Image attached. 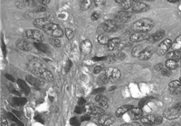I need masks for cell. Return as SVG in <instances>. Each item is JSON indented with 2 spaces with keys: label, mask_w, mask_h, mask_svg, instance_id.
I'll return each mask as SVG.
<instances>
[{
  "label": "cell",
  "mask_w": 181,
  "mask_h": 126,
  "mask_svg": "<svg viewBox=\"0 0 181 126\" xmlns=\"http://www.w3.org/2000/svg\"><path fill=\"white\" fill-rule=\"evenodd\" d=\"M108 81H109V78L106 77V75L100 76L99 78H98V80H97V82H98L99 85H104V84L108 83Z\"/></svg>",
  "instance_id": "obj_36"
},
{
  "label": "cell",
  "mask_w": 181,
  "mask_h": 126,
  "mask_svg": "<svg viewBox=\"0 0 181 126\" xmlns=\"http://www.w3.org/2000/svg\"><path fill=\"white\" fill-rule=\"evenodd\" d=\"M153 52L154 50L152 49V47H147L145 48L144 50H142V52L140 53L139 59L141 60H150L152 55H153Z\"/></svg>",
  "instance_id": "obj_18"
},
{
  "label": "cell",
  "mask_w": 181,
  "mask_h": 126,
  "mask_svg": "<svg viewBox=\"0 0 181 126\" xmlns=\"http://www.w3.org/2000/svg\"><path fill=\"white\" fill-rule=\"evenodd\" d=\"M104 90V87H101V88H98L96 89L95 91H93V93H97V92H103Z\"/></svg>",
  "instance_id": "obj_56"
},
{
  "label": "cell",
  "mask_w": 181,
  "mask_h": 126,
  "mask_svg": "<svg viewBox=\"0 0 181 126\" xmlns=\"http://www.w3.org/2000/svg\"><path fill=\"white\" fill-rule=\"evenodd\" d=\"M175 105H176V106H177V107H178V108H179V109L181 111V102L178 103V104H175Z\"/></svg>",
  "instance_id": "obj_59"
},
{
  "label": "cell",
  "mask_w": 181,
  "mask_h": 126,
  "mask_svg": "<svg viewBox=\"0 0 181 126\" xmlns=\"http://www.w3.org/2000/svg\"><path fill=\"white\" fill-rule=\"evenodd\" d=\"M52 18L50 16H46V17H41V18H37L34 21V25H35L38 28H44L45 26L50 23H52Z\"/></svg>",
  "instance_id": "obj_17"
},
{
  "label": "cell",
  "mask_w": 181,
  "mask_h": 126,
  "mask_svg": "<svg viewBox=\"0 0 181 126\" xmlns=\"http://www.w3.org/2000/svg\"><path fill=\"white\" fill-rule=\"evenodd\" d=\"M40 3H42V4H45V5H46V4L50 3V0H41V1H40Z\"/></svg>",
  "instance_id": "obj_57"
},
{
  "label": "cell",
  "mask_w": 181,
  "mask_h": 126,
  "mask_svg": "<svg viewBox=\"0 0 181 126\" xmlns=\"http://www.w3.org/2000/svg\"><path fill=\"white\" fill-rule=\"evenodd\" d=\"M17 82H18L20 87L22 88V90H24V92H25L26 94H28L29 91H30V89H29V87L27 86V84H26V82H24V81H22V80H20V79H19Z\"/></svg>",
  "instance_id": "obj_34"
},
{
  "label": "cell",
  "mask_w": 181,
  "mask_h": 126,
  "mask_svg": "<svg viewBox=\"0 0 181 126\" xmlns=\"http://www.w3.org/2000/svg\"><path fill=\"white\" fill-rule=\"evenodd\" d=\"M131 9L133 13H144L150 9V6L147 4L140 1H133Z\"/></svg>",
  "instance_id": "obj_11"
},
{
  "label": "cell",
  "mask_w": 181,
  "mask_h": 126,
  "mask_svg": "<svg viewBox=\"0 0 181 126\" xmlns=\"http://www.w3.org/2000/svg\"><path fill=\"white\" fill-rule=\"evenodd\" d=\"M130 44H131V43H130L129 41L124 40L123 42H120V44H119V46H118V49H119V50H122V49H124V48H126V47H129Z\"/></svg>",
  "instance_id": "obj_35"
},
{
  "label": "cell",
  "mask_w": 181,
  "mask_h": 126,
  "mask_svg": "<svg viewBox=\"0 0 181 126\" xmlns=\"http://www.w3.org/2000/svg\"><path fill=\"white\" fill-rule=\"evenodd\" d=\"M95 100L98 103V104H99L100 107H102V108H103V109L108 107V100H107V98H106L105 97H103V96L98 95L97 97L95 98Z\"/></svg>",
  "instance_id": "obj_27"
},
{
  "label": "cell",
  "mask_w": 181,
  "mask_h": 126,
  "mask_svg": "<svg viewBox=\"0 0 181 126\" xmlns=\"http://www.w3.org/2000/svg\"><path fill=\"white\" fill-rule=\"evenodd\" d=\"M34 11L35 12H45L46 11V8L44 7V6H36L34 8Z\"/></svg>",
  "instance_id": "obj_47"
},
{
  "label": "cell",
  "mask_w": 181,
  "mask_h": 126,
  "mask_svg": "<svg viewBox=\"0 0 181 126\" xmlns=\"http://www.w3.org/2000/svg\"><path fill=\"white\" fill-rule=\"evenodd\" d=\"M100 16H101V14H100L99 12H94V13L92 14L91 18H92V21H97V20L100 18Z\"/></svg>",
  "instance_id": "obj_40"
},
{
  "label": "cell",
  "mask_w": 181,
  "mask_h": 126,
  "mask_svg": "<svg viewBox=\"0 0 181 126\" xmlns=\"http://www.w3.org/2000/svg\"><path fill=\"white\" fill-rule=\"evenodd\" d=\"M92 60H93L94 61H102V60H107V57H94Z\"/></svg>",
  "instance_id": "obj_48"
},
{
  "label": "cell",
  "mask_w": 181,
  "mask_h": 126,
  "mask_svg": "<svg viewBox=\"0 0 181 126\" xmlns=\"http://www.w3.org/2000/svg\"><path fill=\"white\" fill-rule=\"evenodd\" d=\"M61 41L58 39V38H54V39H52V45L54 46V47H57V48H60L61 47Z\"/></svg>",
  "instance_id": "obj_41"
},
{
  "label": "cell",
  "mask_w": 181,
  "mask_h": 126,
  "mask_svg": "<svg viewBox=\"0 0 181 126\" xmlns=\"http://www.w3.org/2000/svg\"><path fill=\"white\" fill-rule=\"evenodd\" d=\"M80 49L82 54L84 55H88L91 53L92 49V43L91 41L89 40H84L83 42H81V45H80Z\"/></svg>",
  "instance_id": "obj_16"
},
{
  "label": "cell",
  "mask_w": 181,
  "mask_h": 126,
  "mask_svg": "<svg viewBox=\"0 0 181 126\" xmlns=\"http://www.w3.org/2000/svg\"><path fill=\"white\" fill-rule=\"evenodd\" d=\"M171 126H180L179 125V124H178V123H176V124H172Z\"/></svg>",
  "instance_id": "obj_62"
},
{
  "label": "cell",
  "mask_w": 181,
  "mask_h": 126,
  "mask_svg": "<svg viewBox=\"0 0 181 126\" xmlns=\"http://www.w3.org/2000/svg\"><path fill=\"white\" fill-rule=\"evenodd\" d=\"M141 123L146 126L158 125L162 123L163 118L158 114H148L140 119Z\"/></svg>",
  "instance_id": "obj_3"
},
{
  "label": "cell",
  "mask_w": 181,
  "mask_h": 126,
  "mask_svg": "<svg viewBox=\"0 0 181 126\" xmlns=\"http://www.w3.org/2000/svg\"><path fill=\"white\" fill-rule=\"evenodd\" d=\"M65 35L67 37L68 40H73L74 38V31L70 28H66L65 29Z\"/></svg>",
  "instance_id": "obj_37"
},
{
  "label": "cell",
  "mask_w": 181,
  "mask_h": 126,
  "mask_svg": "<svg viewBox=\"0 0 181 126\" xmlns=\"http://www.w3.org/2000/svg\"><path fill=\"white\" fill-rule=\"evenodd\" d=\"M25 2L24 1H19V2H16V5L17 6V7H19V8H23L24 6H25V4H24Z\"/></svg>",
  "instance_id": "obj_51"
},
{
  "label": "cell",
  "mask_w": 181,
  "mask_h": 126,
  "mask_svg": "<svg viewBox=\"0 0 181 126\" xmlns=\"http://www.w3.org/2000/svg\"><path fill=\"white\" fill-rule=\"evenodd\" d=\"M181 111L176 106H172L170 108H168V110H166L164 112V117L167 118L168 120H174V119H177L178 117H179L180 115Z\"/></svg>",
  "instance_id": "obj_8"
},
{
  "label": "cell",
  "mask_w": 181,
  "mask_h": 126,
  "mask_svg": "<svg viewBox=\"0 0 181 126\" xmlns=\"http://www.w3.org/2000/svg\"><path fill=\"white\" fill-rule=\"evenodd\" d=\"M34 75L38 76L40 78L44 79V80H46V81H49V82H52L53 81V75L52 74V72H50L48 70L45 69L44 66L43 67H39V68H36V69H34L31 70Z\"/></svg>",
  "instance_id": "obj_4"
},
{
  "label": "cell",
  "mask_w": 181,
  "mask_h": 126,
  "mask_svg": "<svg viewBox=\"0 0 181 126\" xmlns=\"http://www.w3.org/2000/svg\"><path fill=\"white\" fill-rule=\"evenodd\" d=\"M121 126H141L140 124L137 123V122H132V123H127V124H124Z\"/></svg>",
  "instance_id": "obj_46"
},
{
  "label": "cell",
  "mask_w": 181,
  "mask_h": 126,
  "mask_svg": "<svg viewBox=\"0 0 181 126\" xmlns=\"http://www.w3.org/2000/svg\"><path fill=\"white\" fill-rule=\"evenodd\" d=\"M168 89L169 92L172 95H181V82L179 80H173L169 83L168 85Z\"/></svg>",
  "instance_id": "obj_14"
},
{
  "label": "cell",
  "mask_w": 181,
  "mask_h": 126,
  "mask_svg": "<svg viewBox=\"0 0 181 126\" xmlns=\"http://www.w3.org/2000/svg\"><path fill=\"white\" fill-rule=\"evenodd\" d=\"M144 50V49H143V47H142L141 45H137V46L133 47V49L131 50V54H132L133 57L139 58V55H140V53L142 52V50Z\"/></svg>",
  "instance_id": "obj_29"
},
{
  "label": "cell",
  "mask_w": 181,
  "mask_h": 126,
  "mask_svg": "<svg viewBox=\"0 0 181 126\" xmlns=\"http://www.w3.org/2000/svg\"><path fill=\"white\" fill-rule=\"evenodd\" d=\"M116 59H118V60H124L125 58H126V55H125V53L124 52H122V51H119L117 54H116Z\"/></svg>",
  "instance_id": "obj_42"
},
{
  "label": "cell",
  "mask_w": 181,
  "mask_h": 126,
  "mask_svg": "<svg viewBox=\"0 0 181 126\" xmlns=\"http://www.w3.org/2000/svg\"><path fill=\"white\" fill-rule=\"evenodd\" d=\"M26 79H27V81H28L30 84H32V85H34V86H40V85H41V81H40L39 79L35 78V77L27 76V77H26Z\"/></svg>",
  "instance_id": "obj_32"
},
{
  "label": "cell",
  "mask_w": 181,
  "mask_h": 126,
  "mask_svg": "<svg viewBox=\"0 0 181 126\" xmlns=\"http://www.w3.org/2000/svg\"><path fill=\"white\" fill-rule=\"evenodd\" d=\"M16 47L21 50H24V51H28L32 49V45L31 43H29L28 42L24 41V40H18L16 42Z\"/></svg>",
  "instance_id": "obj_22"
},
{
  "label": "cell",
  "mask_w": 181,
  "mask_h": 126,
  "mask_svg": "<svg viewBox=\"0 0 181 126\" xmlns=\"http://www.w3.org/2000/svg\"><path fill=\"white\" fill-rule=\"evenodd\" d=\"M74 112L76 113V114H82L83 112H85V110H84V106L83 105H78L75 107V109H74Z\"/></svg>",
  "instance_id": "obj_39"
},
{
  "label": "cell",
  "mask_w": 181,
  "mask_h": 126,
  "mask_svg": "<svg viewBox=\"0 0 181 126\" xmlns=\"http://www.w3.org/2000/svg\"><path fill=\"white\" fill-rule=\"evenodd\" d=\"M167 60H181V50H171L167 53Z\"/></svg>",
  "instance_id": "obj_23"
},
{
  "label": "cell",
  "mask_w": 181,
  "mask_h": 126,
  "mask_svg": "<svg viewBox=\"0 0 181 126\" xmlns=\"http://www.w3.org/2000/svg\"><path fill=\"white\" fill-rule=\"evenodd\" d=\"M173 50H181V35H179L174 43H172V47Z\"/></svg>",
  "instance_id": "obj_30"
},
{
  "label": "cell",
  "mask_w": 181,
  "mask_h": 126,
  "mask_svg": "<svg viewBox=\"0 0 181 126\" xmlns=\"http://www.w3.org/2000/svg\"><path fill=\"white\" fill-rule=\"evenodd\" d=\"M115 2L119 3L123 10H129V8L132 7L133 5V1L131 0H116Z\"/></svg>",
  "instance_id": "obj_26"
},
{
  "label": "cell",
  "mask_w": 181,
  "mask_h": 126,
  "mask_svg": "<svg viewBox=\"0 0 181 126\" xmlns=\"http://www.w3.org/2000/svg\"><path fill=\"white\" fill-rule=\"evenodd\" d=\"M26 35L28 39H32V40L35 41V43H43L44 42V35L39 30H35V29L26 30Z\"/></svg>",
  "instance_id": "obj_7"
},
{
  "label": "cell",
  "mask_w": 181,
  "mask_h": 126,
  "mask_svg": "<svg viewBox=\"0 0 181 126\" xmlns=\"http://www.w3.org/2000/svg\"><path fill=\"white\" fill-rule=\"evenodd\" d=\"M118 29H119L118 23H117L115 20L109 19V20L104 21L103 23L99 26L98 31L102 30V32H112L117 31Z\"/></svg>",
  "instance_id": "obj_5"
},
{
  "label": "cell",
  "mask_w": 181,
  "mask_h": 126,
  "mask_svg": "<svg viewBox=\"0 0 181 126\" xmlns=\"http://www.w3.org/2000/svg\"><path fill=\"white\" fill-rule=\"evenodd\" d=\"M1 126H8V123H7V120L5 118H2L1 120Z\"/></svg>",
  "instance_id": "obj_53"
},
{
  "label": "cell",
  "mask_w": 181,
  "mask_h": 126,
  "mask_svg": "<svg viewBox=\"0 0 181 126\" xmlns=\"http://www.w3.org/2000/svg\"><path fill=\"white\" fill-rule=\"evenodd\" d=\"M181 66V60H167L166 61V68H168L170 70H175Z\"/></svg>",
  "instance_id": "obj_21"
},
{
  "label": "cell",
  "mask_w": 181,
  "mask_h": 126,
  "mask_svg": "<svg viewBox=\"0 0 181 126\" xmlns=\"http://www.w3.org/2000/svg\"><path fill=\"white\" fill-rule=\"evenodd\" d=\"M168 2H170V3H178V2H179V0H168Z\"/></svg>",
  "instance_id": "obj_60"
},
{
  "label": "cell",
  "mask_w": 181,
  "mask_h": 126,
  "mask_svg": "<svg viewBox=\"0 0 181 126\" xmlns=\"http://www.w3.org/2000/svg\"><path fill=\"white\" fill-rule=\"evenodd\" d=\"M164 36H165V32L164 31H162V30L161 31H157V32H156L155 33L150 35L148 41L150 43H157V42H159L161 39H163Z\"/></svg>",
  "instance_id": "obj_20"
},
{
  "label": "cell",
  "mask_w": 181,
  "mask_h": 126,
  "mask_svg": "<svg viewBox=\"0 0 181 126\" xmlns=\"http://www.w3.org/2000/svg\"><path fill=\"white\" fill-rule=\"evenodd\" d=\"M129 116L132 120H139L143 117L142 110L139 106H132V108L129 111Z\"/></svg>",
  "instance_id": "obj_15"
},
{
  "label": "cell",
  "mask_w": 181,
  "mask_h": 126,
  "mask_svg": "<svg viewBox=\"0 0 181 126\" xmlns=\"http://www.w3.org/2000/svg\"><path fill=\"white\" fill-rule=\"evenodd\" d=\"M105 75L111 81H117L121 78V72L117 68H108L105 71Z\"/></svg>",
  "instance_id": "obj_10"
},
{
  "label": "cell",
  "mask_w": 181,
  "mask_h": 126,
  "mask_svg": "<svg viewBox=\"0 0 181 126\" xmlns=\"http://www.w3.org/2000/svg\"><path fill=\"white\" fill-rule=\"evenodd\" d=\"M120 42H121V40L119 38H112V39H110L109 41L108 44H107L108 50H114L116 48H118V46L120 44Z\"/></svg>",
  "instance_id": "obj_24"
},
{
  "label": "cell",
  "mask_w": 181,
  "mask_h": 126,
  "mask_svg": "<svg viewBox=\"0 0 181 126\" xmlns=\"http://www.w3.org/2000/svg\"><path fill=\"white\" fill-rule=\"evenodd\" d=\"M5 77H6V78H8V79H10V80H14V78H13L11 76L9 75V74H6V75H5Z\"/></svg>",
  "instance_id": "obj_58"
},
{
  "label": "cell",
  "mask_w": 181,
  "mask_h": 126,
  "mask_svg": "<svg viewBox=\"0 0 181 126\" xmlns=\"http://www.w3.org/2000/svg\"><path fill=\"white\" fill-rule=\"evenodd\" d=\"M90 120V116L89 115H85L81 117V121H89Z\"/></svg>",
  "instance_id": "obj_55"
},
{
  "label": "cell",
  "mask_w": 181,
  "mask_h": 126,
  "mask_svg": "<svg viewBox=\"0 0 181 126\" xmlns=\"http://www.w3.org/2000/svg\"><path fill=\"white\" fill-rule=\"evenodd\" d=\"M89 114L92 116H95V117H101L102 115H103L105 114V111H104L103 108L100 107V106H95V105H92L89 111Z\"/></svg>",
  "instance_id": "obj_19"
},
{
  "label": "cell",
  "mask_w": 181,
  "mask_h": 126,
  "mask_svg": "<svg viewBox=\"0 0 181 126\" xmlns=\"http://www.w3.org/2000/svg\"><path fill=\"white\" fill-rule=\"evenodd\" d=\"M171 73H172V70H168V68H163V70H161V74L165 77H170Z\"/></svg>",
  "instance_id": "obj_38"
},
{
  "label": "cell",
  "mask_w": 181,
  "mask_h": 126,
  "mask_svg": "<svg viewBox=\"0 0 181 126\" xmlns=\"http://www.w3.org/2000/svg\"><path fill=\"white\" fill-rule=\"evenodd\" d=\"M97 40H98V43L100 44H103V45H107L108 43H109V41H110L109 38L106 35L103 34V33L99 34V36L97 37Z\"/></svg>",
  "instance_id": "obj_31"
},
{
  "label": "cell",
  "mask_w": 181,
  "mask_h": 126,
  "mask_svg": "<svg viewBox=\"0 0 181 126\" xmlns=\"http://www.w3.org/2000/svg\"><path fill=\"white\" fill-rule=\"evenodd\" d=\"M71 68H72V61L70 60H68L67 62H66V65H65V71L68 72Z\"/></svg>",
  "instance_id": "obj_45"
},
{
  "label": "cell",
  "mask_w": 181,
  "mask_h": 126,
  "mask_svg": "<svg viewBox=\"0 0 181 126\" xmlns=\"http://www.w3.org/2000/svg\"><path fill=\"white\" fill-rule=\"evenodd\" d=\"M34 45L35 46V48L37 50H39L42 52H45V53H48L50 50H49V47L46 45V44H44L43 43H34Z\"/></svg>",
  "instance_id": "obj_28"
},
{
  "label": "cell",
  "mask_w": 181,
  "mask_h": 126,
  "mask_svg": "<svg viewBox=\"0 0 181 126\" xmlns=\"http://www.w3.org/2000/svg\"><path fill=\"white\" fill-rule=\"evenodd\" d=\"M132 18V15L129 13V12H127V11H120L116 14L115 15V21L117 23H121V24H125V23H128L131 20Z\"/></svg>",
  "instance_id": "obj_9"
},
{
  "label": "cell",
  "mask_w": 181,
  "mask_h": 126,
  "mask_svg": "<svg viewBox=\"0 0 181 126\" xmlns=\"http://www.w3.org/2000/svg\"><path fill=\"white\" fill-rule=\"evenodd\" d=\"M179 81H180V82H181V77H180V78H179Z\"/></svg>",
  "instance_id": "obj_63"
},
{
  "label": "cell",
  "mask_w": 181,
  "mask_h": 126,
  "mask_svg": "<svg viewBox=\"0 0 181 126\" xmlns=\"http://www.w3.org/2000/svg\"><path fill=\"white\" fill-rule=\"evenodd\" d=\"M92 5V1L90 0H84V1H81V8L83 11H86Z\"/></svg>",
  "instance_id": "obj_33"
},
{
  "label": "cell",
  "mask_w": 181,
  "mask_h": 126,
  "mask_svg": "<svg viewBox=\"0 0 181 126\" xmlns=\"http://www.w3.org/2000/svg\"><path fill=\"white\" fill-rule=\"evenodd\" d=\"M70 123L73 124V125H74V126H78V121H77V119L75 118V117H73L72 119H71V121H70Z\"/></svg>",
  "instance_id": "obj_52"
},
{
  "label": "cell",
  "mask_w": 181,
  "mask_h": 126,
  "mask_svg": "<svg viewBox=\"0 0 181 126\" xmlns=\"http://www.w3.org/2000/svg\"><path fill=\"white\" fill-rule=\"evenodd\" d=\"M103 66H101V65L96 66V67L94 68V70H93V73H94V74H100V73L103 71Z\"/></svg>",
  "instance_id": "obj_43"
},
{
  "label": "cell",
  "mask_w": 181,
  "mask_h": 126,
  "mask_svg": "<svg viewBox=\"0 0 181 126\" xmlns=\"http://www.w3.org/2000/svg\"><path fill=\"white\" fill-rule=\"evenodd\" d=\"M148 101H149V98H144V99H142V100L139 102V106L141 108L143 105H145V104H147V102H148Z\"/></svg>",
  "instance_id": "obj_50"
},
{
  "label": "cell",
  "mask_w": 181,
  "mask_h": 126,
  "mask_svg": "<svg viewBox=\"0 0 181 126\" xmlns=\"http://www.w3.org/2000/svg\"><path fill=\"white\" fill-rule=\"evenodd\" d=\"M99 119V124L102 126H110L115 122V117L110 114H104Z\"/></svg>",
  "instance_id": "obj_13"
},
{
  "label": "cell",
  "mask_w": 181,
  "mask_h": 126,
  "mask_svg": "<svg viewBox=\"0 0 181 126\" xmlns=\"http://www.w3.org/2000/svg\"><path fill=\"white\" fill-rule=\"evenodd\" d=\"M131 108H132V105H122V106L119 107L116 111V116L117 117L122 116L123 114L128 113Z\"/></svg>",
  "instance_id": "obj_25"
},
{
  "label": "cell",
  "mask_w": 181,
  "mask_h": 126,
  "mask_svg": "<svg viewBox=\"0 0 181 126\" xmlns=\"http://www.w3.org/2000/svg\"><path fill=\"white\" fill-rule=\"evenodd\" d=\"M150 34L145 32H133L129 35V41L130 43H139L149 39Z\"/></svg>",
  "instance_id": "obj_12"
},
{
  "label": "cell",
  "mask_w": 181,
  "mask_h": 126,
  "mask_svg": "<svg viewBox=\"0 0 181 126\" xmlns=\"http://www.w3.org/2000/svg\"><path fill=\"white\" fill-rule=\"evenodd\" d=\"M154 27V22L150 18H142L138 20L132 25V31L134 32H145L148 33Z\"/></svg>",
  "instance_id": "obj_1"
},
{
  "label": "cell",
  "mask_w": 181,
  "mask_h": 126,
  "mask_svg": "<svg viewBox=\"0 0 181 126\" xmlns=\"http://www.w3.org/2000/svg\"><path fill=\"white\" fill-rule=\"evenodd\" d=\"M154 69H155V70H157V71H161V70H163V65H162L161 63H159V64H157Z\"/></svg>",
  "instance_id": "obj_49"
},
{
  "label": "cell",
  "mask_w": 181,
  "mask_h": 126,
  "mask_svg": "<svg viewBox=\"0 0 181 126\" xmlns=\"http://www.w3.org/2000/svg\"><path fill=\"white\" fill-rule=\"evenodd\" d=\"M171 47H172V41H171V39L167 38V39H165L164 41H162V42L160 43V44L157 46V54L158 56H164Z\"/></svg>",
  "instance_id": "obj_6"
},
{
  "label": "cell",
  "mask_w": 181,
  "mask_h": 126,
  "mask_svg": "<svg viewBox=\"0 0 181 126\" xmlns=\"http://www.w3.org/2000/svg\"><path fill=\"white\" fill-rule=\"evenodd\" d=\"M14 101L16 102V104L17 105H24L25 103L26 102V99H21V98H17V99L16 98Z\"/></svg>",
  "instance_id": "obj_44"
},
{
  "label": "cell",
  "mask_w": 181,
  "mask_h": 126,
  "mask_svg": "<svg viewBox=\"0 0 181 126\" xmlns=\"http://www.w3.org/2000/svg\"><path fill=\"white\" fill-rule=\"evenodd\" d=\"M12 126H24V124H16V123H15V124H13Z\"/></svg>",
  "instance_id": "obj_61"
},
{
  "label": "cell",
  "mask_w": 181,
  "mask_h": 126,
  "mask_svg": "<svg viewBox=\"0 0 181 126\" xmlns=\"http://www.w3.org/2000/svg\"><path fill=\"white\" fill-rule=\"evenodd\" d=\"M78 104H79V105H84L86 104V101L84 100L83 98H80L78 101Z\"/></svg>",
  "instance_id": "obj_54"
},
{
  "label": "cell",
  "mask_w": 181,
  "mask_h": 126,
  "mask_svg": "<svg viewBox=\"0 0 181 126\" xmlns=\"http://www.w3.org/2000/svg\"></svg>",
  "instance_id": "obj_64"
},
{
  "label": "cell",
  "mask_w": 181,
  "mask_h": 126,
  "mask_svg": "<svg viewBox=\"0 0 181 126\" xmlns=\"http://www.w3.org/2000/svg\"><path fill=\"white\" fill-rule=\"evenodd\" d=\"M43 30L50 36H52L53 38H60L63 35V32L62 30V28L59 25H55L53 23H50L48 25H46Z\"/></svg>",
  "instance_id": "obj_2"
}]
</instances>
